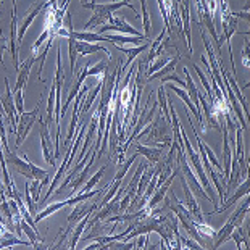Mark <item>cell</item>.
I'll use <instances>...</instances> for the list:
<instances>
[{"mask_svg": "<svg viewBox=\"0 0 250 250\" xmlns=\"http://www.w3.org/2000/svg\"><path fill=\"white\" fill-rule=\"evenodd\" d=\"M99 208H100V207H99V204H95V202H92V204L87 202V200L79 202L78 207H74V210L71 211V215L68 216V225H76L81 218H84L89 213H94V211L99 210Z\"/></svg>", "mask_w": 250, "mask_h": 250, "instance_id": "10", "label": "cell"}, {"mask_svg": "<svg viewBox=\"0 0 250 250\" xmlns=\"http://www.w3.org/2000/svg\"><path fill=\"white\" fill-rule=\"evenodd\" d=\"M108 66H110V62H104V60H100L97 65H94L92 68L89 66V70H87V78H95V76H100V74H104L105 70H108Z\"/></svg>", "mask_w": 250, "mask_h": 250, "instance_id": "29", "label": "cell"}, {"mask_svg": "<svg viewBox=\"0 0 250 250\" xmlns=\"http://www.w3.org/2000/svg\"><path fill=\"white\" fill-rule=\"evenodd\" d=\"M148 47H150V41H147L146 44H141V45H137V47H123V45H116V49H118L120 52H125V54L127 55V60L125 65L126 66H129L132 60L141 54V52H146L148 50Z\"/></svg>", "mask_w": 250, "mask_h": 250, "instance_id": "18", "label": "cell"}, {"mask_svg": "<svg viewBox=\"0 0 250 250\" xmlns=\"http://www.w3.org/2000/svg\"><path fill=\"white\" fill-rule=\"evenodd\" d=\"M76 49H78V55L79 57H86V55H90V54H95V52H105V54L108 55V58L111 57V54H110L107 49H105V47L99 45V44H94V42L78 41L76 42Z\"/></svg>", "mask_w": 250, "mask_h": 250, "instance_id": "17", "label": "cell"}, {"mask_svg": "<svg viewBox=\"0 0 250 250\" xmlns=\"http://www.w3.org/2000/svg\"><path fill=\"white\" fill-rule=\"evenodd\" d=\"M107 31H113V33H116V34L144 36V34L141 33V31L134 29L129 23H126V21H125L123 18H121V17H113V15L110 17L107 26H100L99 34H104V33H107Z\"/></svg>", "mask_w": 250, "mask_h": 250, "instance_id": "7", "label": "cell"}, {"mask_svg": "<svg viewBox=\"0 0 250 250\" xmlns=\"http://www.w3.org/2000/svg\"><path fill=\"white\" fill-rule=\"evenodd\" d=\"M24 200H26V207H28V211L33 215H37V202L33 200V197H31V192H29V183H26V189H24Z\"/></svg>", "mask_w": 250, "mask_h": 250, "instance_id": "31", "label": "cell"}, {"mask_svg": "<svg viewBox=\"0 0 250 250\" xmlns=\"http://www.w3.org/2000/svg\"><path fill=\"white\" fill-rule=\"evenodd\" d=\"M181 186H183V190H184V195H186V208L190 211V215L194 216L195 221H205V216H204V213H202L199 204H197L194 192L190 190L188 181L183 178V174H181Z\"/></svg>", "mask_w": 250, "mask_h": 250, "instance_id": "8", "label": "cell"}, {"mask_svg": "<svg viewBox=\"0 0 250 250\" xmlns=\"http://www.w3.org/2000/svg\"><path fill=\"white\" fill-rule=\"evenodd\" d=\"M178 60H179V57H176V58H173V60H169L167 65H165L163 68H160L158 71H155L153 74H150L147 79L148 81H152V79H160V78H163V76H167V74H169V73H173L174 71V68H176V63H178Z\"/></svg>", "mask_w": 250, "mask_h": 250, "instance_id": "24", "label": "cell"}, {"mask_svg": "<svg viewBox=\"0 0 250 250\" xmlns=\"http://www.w3.org/2000/svg\"><path fill=\"white\" fill-rule=\"evenodd\" d=\"M71 36L74 37V39L78 41H86V42H105V36L104 34H99V33H89V31H81V33H78V31L73 29Z\"/></svg>", "mask_w": 250, "mask_h": 250, "instance_id": "22", "label": "cell"}, {"mask_svg": "<svg viewBox=\"0 0 250 250\" xmlns=\"http://www.w3.org/2000/svg\"><path fill=\"white\" fill-rule=\"evenodd\" d=\"M137 157H139V152L134 153V155H131L129 160H126L125 163H120V165H118V171H116L113 181H123L125 176H126V173H127V169H129V168H131V165L137 160Z\"/></svg>", "mask_w": 250, "mask_h": 250, "instance_id": "27", "label": "cell"}, {"mask_svg": "<svg viewBox=\"0 0 250 250\" xmlns=\"http://www.w3.org/2000/svg\"><path fill=\"white\" fill-rule=\"evenodd\" d=\"M5 41H3V37L0 36V65H3V50H5Z\"/></svg>", "mask_w": 250, "mask_h": 250, "instance_id": "35", "label": "cell"}, {"mask_svg": "<svg viewBox=\"0 0 250 250\" xmlns=\"http://www.w3.org/2000/svg\"><path fill=\"white\" fill-rule=\"evenodd\" d=\"M39 132H41L42 155H44L45 162L49 163L52 168H57L55 157H52L55 152H54V147H52V139H50V134H49V125L41 118V115H39Z\"/></svg>", "mask_w": 250, "mask_h": 250, "instance_id": "6", "label": "cell"}, {"mask_svg": "<svg viewBox=\"0 0 250 250\" xmlns=\"http://www.w3.org/2000/svg\"><path fill=\"white\" fill-rule=\"evenodd\" d=\"M36 63V55H31L28 60L24 63L20 65V70H18V79H17V84H15V89H13V94L18 92V90H23V87L26 86V81L29 78V73L33 70V65Z\"/></svg>", "mask_w": 250, "mask_h": 250, "instance_id": "12", "label": "cell"}, {"mask_svg": "<svg viewBox=\"0 0 250 250\" xmlns=\"http://www.w3.org/2000/svg\"><path fill=\"white\" fill-rule=\"evenodd\" d=\"M41 115V107L37 105V107L33 110V111H23V113L20 115V120H18V125H17V147H20L21 144L24 142V139L28 137L31 127H33V125L36 123L37 116Z\"/></svg>", "mask_w": 250, "mask_h": 250, "instance_id": "5", "label": "cell"}, {"mask_svg": "<svg viewBox=\"0 0 250 250\" xmlns=\"http://www.w3.org/2000/svg\"><path fill=\"white\" fill-rule=\"evenodd\" d=\"M87 2V0H81V3H86Z\"/></svg>", "mask_w": 250, "mask_h": 250, "instance_id": "37", "label": "cell"}, {"mask_svg": "<svg viewBox=\"0 0 250 250\" xmlns=\"http://www.w3.org/2000/svg\"><path fill=\"white\" fill-rule=\"evenodd\" d=\"M249 204H250V199H249V195H247L246 202H242V204L239 205L236 210H234V213L229 218H228V221L225 223V226H223L221 229H220V232H216V241H215L213 249H218L223 242L229 241V239H231V232H232L234 228H236L237 225H241V223H244V218H246V213L249 211Z\"/></svg>", "mask_w": 250, "mask_h": 250, "instance_id": "2", "label": "cell"}, {"mask_svg": "<svg viewBox=\"0 0 250 250\" xmlns=\"http://www.w3.org/2000/svg\"><path fill=\"white\" fill-rule=\"evenodd\" d=\"M89 220H90V213L89 215H86L84 218H81L76 225L73 226V232H70L71 234V242H70V249H76V246H78V241H79V237H81V234L84 232V229H86V226H87V223H89Z\"/></svg>", "mask_w": 250, "mask_h": 250, "instance_id": "19", "label": "cell"}, {"mask_svg": "<svg viewBox=\"0 0 250 250\" xmlns=\"http://www.w3.org/2000/svg\"><path fill=\"white\" fill-rule=\"evenodd\" d=\"M15 107H17L18 115H21L24 111V97H23V90H18L15 92Z\"/></svg>", "mask_w": 250, "mask_h": 250, "instance_id": "32", "label": "cell"}, {"mask_svg": "<svg viewBox=\"0 0 250 250\" xmlns=\"http://www.w3.org/2000/svg\"><path fill=\"white\" fill-rule=\"evenodd\" d=\"M0 2H2V0H0Z\"/></svg>", "mask_w": 250, "mask_h": 250, "instance_id": "39", "label": "cell"}, {"mask_svg": "<svg viewBox=\"0 0 250 250\" xmlns=\"http://www.w3.org/2000/svg\"><path fill=\"white\" fill-rule=\"evenodd\" d=\"M113 2H115V0H113Z\"/></svg>", "mask_w": 250, "mask_h": 250, "instance_id": "40", "label": "cell"}, {"mask_svg": "<svg viewBox=\"0 0 250 250\" xmlns=\"http://www.w3.org/2000/svg\"><path fill=\"white\" fill-rule=\"evenodd\" d=\"M13 13H17V0H13V10H12Z\"/></svg>", "mask_w": 250, "mask_h": 250, "instance_id": "36", "label": "cell"}, {"mask_svg": "<svg viewBox=\"0 0 250 250\" xmlns=\"http://www.w3.org/2000/svg\"><path fill=\"white\" fill-rule=\"evenodd\" d=\"M168 89H169V90H173L174 94H178V95H179V99H183V102L186 104V107H188L190 111H192V113L195 115L197 121H199V123L202 125V129H205V131H207V127H205V121H204V116H202L200 111L195 108V105L192 104V100H190V97H189L188 90L183 89V87H178V86H168Z\"/></svg>", "mask_w": 250, "mask_h": 250, "instance_id": "13", "label": "cell"}, {"mask_svg": "<svg viewBox=\"0 0 250 250\" xmlns=\"http://www.w3.org/2000/svg\"><path fill=\"white\" fill-rule=\"evenodd\" d=\"M231 239H234V242H236V246H237L239 250H242L244 246H246V249H249V239H247L246 231H244V228H242V223H241V225H237L232 229Z\"/></svg>", "mask_w": 250, "mask_h": 250, "instance_id": "21", "label": "cell"}, {"mask_svg": "<svg viewBox=\"0 0 250 250\" xmlns=\"http://www.w3.org/2000/svg\"><path fill=\"white\" fill-rule=\"evenodd\" d=\"M12 246H28V241H23V239L15 237L12 231H5L2 236H0V249H7Z\"/></svg>", "mask_w": 250, "mask_h": 250, "instance_id": "20", "label": "cell"}, {"mask_svg": "<svg viewBox=\"0 0 250 250\" xmlns=\"http://www.w3.org/2000/svg\"><path fill=\"white\" fill-rule=\"evenodd\" d=\"M183 249H202V246L192 239H183Z\"/></svg>", "mask_w": 250, "mask_h": 250, "instance_id": "33", "label": "cell"}, {"mask_svg": "<svg viewBox=\"0 0 250 250\" xmlns=\"http://www.w3.org/2000/svg\"><path fill=\"white\" fill-rule=\"evenodd\" d=\"M249 189H250V183H249V179H244V181H242V184L239 186V189L236 190V194H234V195L231 197V199H228V200H225V202H223V207H221V208H220V207H218V208H216V210H213V211H211L210 215H215V213H221V211L228 210V208H229L231 205H234V204H236V202H237L239 199H242L244 195H247V194H249Z\"/></svg>", "mask_w": 250, "mask_h": 250, "instance_id": "14", "label": "cell"}, {"mask_svg": "<svg viewBox=\"0 0 250 250\" xmlns=\"http://www.w3.org/2000/svg\"><path fill=\"white\" fill-rule=\"evenodd\" d=\"M242 63L244 66L249 68V41H246V44H244V50H242Z\"/></svg>", "mask_w": 250, "mask_h": 250, "instance_id": "34", "label": "cell"}, {"mask_svg": "<svg viewBox=\"0 0 250 250\" xmlns=\"http://www.w3.org/2000/svg\"><path fill=\"white\" fill-rule=\"evenodd\" d=\"M104 173H105V167H100V168L97 169V173H95L94 176L90 178L89 181H86V184H84V188H83L81 192H89V190H92L94 186L97 184L99 181H100V178L104 176Z\"/></svg>", "mask_w": 250, "mask_h": 250, "instance_id": "30", "label": "cell"}, {"mask_svg": "<svg viewBox=\"0 0 250 250\" xmlns=\"http://www.w3.org/2000/svg\"><path fill=\"white\" fill-rule=\"evenodd\" d=\"M0 102H2V107L5 110V116H7L8 126H10V132H17V125L20 120V115L15 107V100H13V90L10 89V83L8 78H5V94L0 97Z\"/></svg>", "mask_w": 250, "mask_h": 250, "instance_id": "4", "label": "cell"}, {"mask_svg": "<svg viewBox=\"0 0 250 250\" xmlns=\"http://www.w3.org/2000/svg\"><path fill=\"white\" fill-rule=\"evenodd\" d=\"M47 5H49V2H37V3H34L33 7L29 8V12L26 13V17H24V20H23V23H21L20 26H18V39H17V44H18V47H21V44H23V37H24V33H26V29L29 28L31 26V23L36 20V17L39 15L42 10H44Z\"/></svg>", "mask_w": 250, "mask_h": 250, "instance_id": "9", "label": "cell"}, {"mask_svg": "<svg viewBox=\"0 0 250 250\" xmlns=\"http://www.w3.org/2000/svg\"><path fill=\"white\" fill-rule=\"evenodd\" d=\"M178 2H179V0H176V3H178Z\"/></svg>", "mask_w": 250, "mask_h": 250, "instance_id": "38", "label": "cell"}, {"mask_svg": "<svg viewBox=\"0 0 250 250\" xmlns=\"http://www.w3.org/2000/svg\"><path fill=\"white\" fill-rule=\"evenodd\" d=\"M105 190H107V188L105 189H99V190H89V192H81V194H78V195H73L70 197L68 200H63V202H55V204H52V205H44L45 208L41 211H37V215L34 218V221L36 223H39L41 220H44V218L47 216H50V215H54L57 213L58 210H62V208H65V207H70V205H78L79 202H84V200H89L90 197H95V195H100V194H105Z\"/></svg>", "mask_w": 250, "mask_h": 250, "instance_id": "3", "label": "cell"}, {"mask_svg": "<svg viewBox=\"0 0 250 250\" xmlns=\"http://www.w3.org/2000/svg\"><path fill=\"white\" fill-rule=\"evenodd\" d=\"M97 158V155H92L90 157V160L87 162V165L84 167L81 171H79L76 176H74V179L70 183V186H71V194H74L76 190H79L83 188V184H86V181H87V178H89V173H90V168H92V163H94V160Z\"/></svg>", "mask_w": 250, "mask_h": 250, "instance_id": "16", "label": "cell"}, {"mask_svg": "<svg viewBox=\"0 0 250 250\" xmlns=\"http://www.w3.org/2000/svg\"><path fill=\"white\" fill-rule=\"evenodd\" d=\"M194 228H195V231H197L199 236H204L205 239L207 237H208V239H216V231L211 226L207 225L205 221H195L194 220Z\"/></svg>", "mask_w": 250, "mask_h": 250, "instance_id": "25", "label": "cell"}, {"mask_svg": "<svg viewBox=\"0 0 250 250\" xmlns=\"http://www.w3.org/2000/svg\"><path fill=\"white\" fill-rule=\"evenodd\" d=\"M157 95H158V105H160V108H162L160 111H162L163 118L171 125V120H169V113H168V97H167V94H165V86H160Z\"/></svg>", "mask_w": 250, "mask_h": 250, "instance_id": "28", "label": "cell"}, {"mask_svg": "<svg viewBox=\"0 0 250 250\" xmlns=\"http://www.w3.org/2000/svg\"><path fill=\"white\" fill-rule=\"evenodd\" d=\"M73 33V31H71ZM68 39V47H70V68H71V76L74 78L76 76V60H78V49H76V39L70 34V37H66Z\"/></svg>", "mask_w": 250, "mask_h": 250, "instance_id": "23", "label": "cell"}, {"mask_svg": "<svg viewBox=\"0 0 250 250\" xmlns=\"http://www.w3.org/2000/svg\"><path fill=\"white\" fill-rule=\"evenodd\" d=\"M169 62V57H167V55H158V57H155L153 60L148 63V70H147V73H146V76L148 78L150 74H153L155 71H158L160 68H163L167 63Z\"/></svg>", "mask_w": 250, "mask_h": 250, "instance_id": "26", "label": "cell"}, {"mask_svg": "<svg viewBox=\"0 0 250 250\" xmlns=\"http://www.w3.org/2000/svg\"><path fill=\"white\" fill-rule=\"evenodd\" d=\"M147 41H150V37L146 36H129V34H108L105 36V42H111L115 45H123V44H146Z\"/></svg>", "mask_w": 250, "mask_h": 250, "instance_id": "11", "label": "cell"}, {"mask_svg": "<svg viewBox=\"0 0 250 250\" xmlns=\"http://www.w3.org/2000/svg\"><path fill=\"white\" fill-rule=\"evenodd\" d=\"M83 7L92 10V17H90V20L87 21V23H84V26H83L84 31L94 29V28H97V26H102L104 23H107L111 15H113L115 12H118V10L123 8V7L131 8V12L136 13V17L139 18V15H137L136 8L132 7V5L127 2V0H115V2H108V3L86 2V3H83Z\"/></svg>", "mask_w": 250, "mask_h": 250, "instance_id": "1", "label": "cell"}, {"mask_svg": "<svg viewBox=\"0 0 250 250\" xmlns=\"http://www.w3.org/2000/svg\"><path fill=\"white\" fill-rule=\"evenodd\" d=\"M163 147H157V146H141L137 144V152L142 153L144 157L147 158L152 165H157L158 162L163 158Z\"/></svg>", "mask_w": 250, "mask_h": 250, "instance_id": "15", "label": "cell"}]
</instances>
